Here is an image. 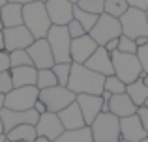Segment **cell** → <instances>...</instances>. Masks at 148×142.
<instances>
[{"label": "cell", "instance_id": "cell-1", "mask_svg": "<svg viewBox=\"0 0 148 142\" xmlns=\"http://www.w3.org/2000/svg\"><path fill=\"white\" fill-rule=\"evenodd\" d=\"M103 84L105 77L99 73L92 71L84 64H75L71 62V73H69L68 88L73 94H94L101 95L103 94Z\"/></svg>", "mask_w": 148, "mask_h": 142}, {"label": "cell", "instance_id": "cell-2", "mask_svg": "<svg viewBox=\"0 0 148 142\" xmlns=\"http://www.w3.org/2000/svg\"><path fill=\"white\" fill-rule=\"evenodd\" d=\"M23 24L32 32L34 39L47 36L53 22L49 19L47 7H45V4L41 0H36V2H30L23 6Z\"/></svg>", "mask_w": 148, "mask_h": 142}, {"label": "cell", "instance_id": "cell-3", "mask_svg": "<svg viewBox=\"0 0 148 142\" xmlns=\"http://www.w3.org/2000/svg\"><path fill=\"white\" fill-rule=\"evenodd\" d=\"M94 142H118L120 140V118L112 112H99L90 125Z\"/></svg>", "mask_w": 148, "mask_h": 142}, {"label": "cell", "instance_id": "cell-4", "mask_svg": "<svg viewBox=\"0 0 148 142\" xmlns=\"http://www.w3.org/2000/svg\"><path fill=\"white\" fill-rule=\"evenodd\" d=\"M111 58H112L114 75L118 77L122 82L130 84V82H133V80L141 79L143 66H141V62H139L137 54H130V52L114 51V52H111Z\"/></svg>", "mask_w": 148, "mask_h": 142}, {"label": "cell", "instance_id": "cell-5", "mask_svg": "<svg viewBox=\"0 0 148 142\" xmlns=\"http://www.w3.org/2000/svg\"><path fill=\"white\" fill-rule=\"evenodd\" d=\"M47 39L51 51L54 56V64H62V62H71V54H69V47H71V36H69L66 26H58L53 24L49 28Z\"/></svg>", "mask_w": 148, "mask_h": 142}, {"label": "cell", "instance_id": "cell-6", "mask_svg": "<svg viewBox=\"0 0 148 142\" xmlns=\"http://www.w3.org/2000/svg\"><path fill=\"white\" fill-rule=\"evenodd\" d=\"M90 37L99 45L103 47L109 39H114V37H120L122 36V26H120V19L112 17V15H107V13H101L96 21V24L92 26L90 32Z\"/></svg>", "mask_w": 148, "mask_h": 142}, {"label": "cell", "instance_id": "cell-7", "mask_svg": "<svg viewBox=\"0 0 148 142\" xmlns=\"http://www.w3.org/2000/svg\"><path fill=\"white\" fill-rule=\"evenodd\" d=\"M120 26H122V34L127 37H139V36H148V19L146 11L139 10V7L130 6L126 13L120 17Z\"/></svg>", "mask_w": 148, "mask_h": 142}, {"label": "cell", "instance_id": "cell-8", "mask_svg": "<svg viewBox=\"0 0 148 142\" xmlns=\"http://www.w3.org/2000/svg\"><path fill=\"white\" fill-rule=\"evenodd\" d=\"M75 97H77V94H73L68 86L56 84V86L40 90V97L38 99H41V101L45 103V107H47L49 112H60V110L66 109L69 103L75 101Z\"/></svg>", "mask_w": 148, "mask_h": 142}, {"label": "cell", "instance_id": "cell-9", "mask_svg": "<svg viewBox=\"0 0 148 142\" xmlns=\"http://www.w3.org/2000/svg\"><path fill=\"white\" fill-rule=\"evenodd\" d=\"M40 97L38 86H21L13 88L4 95V107L11 110H28L34 109V103Z\"/></svg>", "mask_w": 148, "mask_h": 142}, {"label": "cell", "instance_id": "cell-10", "mask_svg": "<svg viewBox=\"0 0 148 142\" xmlns=\"http://www.w3.org/2000/svg\"><path fill=\"white\" fill-rule=\"evenodd\" d=\"M34 41V36L25 24L4 28V51L11 52L17 49H28Z\"/></svg>", "mask_w": 148, "mask_h": 142}, {"label": "cell", "instance_id": "cell-11", "mask_svg": "<svg viewBox=\"0 0 148 142\" xmlns=\"http://www.w3.org/2000/svg\"><path fill=\"white\" fill-rule=\"evenodd\" d=\"M0 118H2L4 133H8V131H11L13 127L23 125V124H32V125H36L40 114H38L34 109H28V110H11V109L2 107V109H0Z\"/></svg>", "mask_w": 148, "mask_h": 142}, {"label": "cell", "instance_id": "cell-12", "mask_svg": "<svg viewBox=\"0 0 148 142\" xmlns=\"http://www.w3.org/2000/svg\"><path fill=\"white\" fill-rule=\"evenodd\" d=\"M28 54L32 58V64L36 69H49V67L54 66V56H53V51H51L49 43L45 37H38V39L32 41L28 49Z\"/></svg>", "mask_w": 148, "mask_h": 142}, {"label": "cell", "instance_id": "cell-13", "mask_svg": "<svg viewBox=\"0 0 148 142\" xmlns=\"http://www.w3.org/2000/svg\"><path fill=\"white\" fill-rule=\"evenodd\" d=\"M64 131L66 129H64V125H62V122H60L56 112H49L47 110V112L40 114V118L36 122V133L40 137H47L49 140H54Z\"/></svg>", "mask_w": 148, "mask_h": 142}, {"label": "cell", "instance_id": "cell-14", "mask_svg": "<svg viewBox=\"0 0 148 142\" xmlns=\"http://www.w3.org/2000/svg\"><path fill=\"white\" fill-rule=\"evenodd\" d=\"M73 6L75 4H71L69 0H47L45 2L51 22L58 26H66L73 19Z\"/></svg>", "mask_w": 148, "mask_h": 142}, {"label": "cell", "instance_id": "cell-15", "mask_svg": "<svg viewBox=\"0 0 148 142\" xmlns=\"http://www.w3.org/2000/svg\"><path fill=\"white\" fill-rule=\"evenodd\" d=\"M98 49V43L90 37V34H84L81 37H73L71 47H69V54H71V62L75 64H84L92 56V52Z\"/></svg>", "mask_w": 148, "mask_h": 142}, {"label": "cell", "instance_id": "cell-16", "mask_svg": "<svg viewBox=\"0 0 148 142\" xmlns=\"http://www.w3.org/2000/svg\"><path fill=\"white\" fill-rule=\"evenodd\" d=\"M77 105H79L81 112L84 116V124L90 125L96 120V116L101 112V105H103V97L94 94H77L75 97Z\"/></svg>", "mask_w": 148, "mask_h": 142}, {"label": "cell", "instance_id": "cell-17", "mask_svg": "<svg viewBox=\"0 0 148 142\" xmlns=\"http://www.w3.org/2000/svg\"><path fill=\"white\" fill-rule=\"evenodd\" d=\"M84 66L90 67L92 71L99 73L103 77H109V75H114V67H112V58H111V52H107L105 47H99L92 52V56L84 62Z\"/></svg>", "mask_w": 148, "mask_h": 142}, {"label": "cell", "instance_id": "cell-18", "mask_svg": "<svg viewBox=\"0 0 148 142\" xmlns=\"http://www.w3.org/2000/svg\"><path fill=\"white\" fill-rule=\"evenodd\" d=\"M148 135L146 129L143 127L141 120H139L137 114H131V116L120 118V139L130 140V142H139Z\"/></svg>", "mask_w": 148, "mask_h": 142}, {"label": "cell", "instance_id": "cell-19", "mask_svg": "<svg viewBox=\"0 0 148 142\" xmlns=\"http://www.w3.org/2000/svg\"><path fill=\"white\" fill-rule=\"evenodd\" d=\"M139 107L131 101V97L124 92V94H114L109 99V112H112L118 118H126L131 114H137Z\"/></svg>", "mask_w": 148, "mask_h": 142}, {"label": "cell", "instance_id": "cell-20", "mask_svg": "<svg viewBox=\"0 0 148 142\" xmlns=\"http://www.w3.org/2000/svg\"><path fill=\"white\" fill-rule=\"evenodd\" d=\"M58 118H60L62 125H64V129H81L84 127V116L83 112H81L79 105H77V101L69 103L66 109H62L60 112H56Z\"/></svg>", "mask_w": 148, "mask_h": 142}, {"label": "cell", "instance_id": "cell-21", "mask_svg": "<svg viewBox=\"0 0 148 142\" xmlns=\"http://www.w3.org/2000/svg\"><path fill=\"white\" fill-rule=\"evenodd\" d=\"M11 80H13V88H21V86H36V77L38 69L34 66H19V67H11Z\"/></svg>", "mask_w": 148, "mask_h": 142}, {"label": "cell", "instance_id": "cell-22", "mask_svg": "<svg viewBox=\"0 0 148 142\" xmlns=\"http://www.w3.org/2000/svg\"><path fill=\"white\" fill-rule=\"evenodd\" d=\"M0 15H2V24L4 28H11V26L23 24V6L15 2H6L0 7Z\"/></svg>", "mask_w": 148, "mask_h": 142}, {"label": "cell", "instance_id": "cell-23", "mask_svg": "<svg viewBox=\"0 0 148 142\" xmlns=\"http://www.w3.org/2000/svg\"><path fill=\"white\" fill-rule=\"evenodd\" d=\"M126 94L130 95L131 101L137 107H143L148 99V86L145 84L143 79H137V80H133V82L126 84Z\"/></svg>", "mask_w": 148, "mask_h": 142}, {"label": "cell", "instance_id": "cell-24", "mask_svg": "<svg viewBox=\"0 0 148 142\" xmlns=\"http://www.w3.org/2000/svg\"><path fill=\"white\" fill-rule=\"evenodd\" d=\"M53 142H94L92 139V131L88 125L81 129H66L58 139H54Z\"/></svg>", "mask_w": 148, "mask_h": 142}, {"label": "cell", "instance_id": "cell-25", "mask_svg": "<svg viewBox=\"0 0 148 142\" xmlns=\"http://www.w3.org/2000/svg\"><path fill=\"white\" fill-rule=\"evenodd\" d=\"M38 137L36 133V125L32 124H23L13 127L11 131L6 133V139L10 142H17V140H26V142H34V139Z\"/></svg>", "mask_w": 148, "mask_h": 142}, {"label": "cell", "instance_id": "cell-26", "mask_svg": "<svg viewBox=\"0 0 148 142\" xmlns=\"http://www.w3.org/2000/svg\"><path fill=\"white\" fill-rule=\"evenodd\" d=\"M98 17H99V15L90 13V11H84V10H81L79 6H73V19H75V21H79L86 32H90V30H92V26L96 24Z\"/></svg>", "mask_w": 148, "mask_h": 142}, {"label": "cell", "instance_id": "cell-27", "mask_svg": "<svg viewBox=\"0 0 148 142\" xmlns=\"http://www.w3.org/2000/svg\"><path fill=\"white\" fill-rule=\"evenodd\" d=\"M127 7H130L127 0H105L103 13H107V15H112V17L120 19L124 13H126V10H127Z\"/></svg>", "mask_w": 148, "mask_h": 142}, {"label": "cell", "instance_id": "cell-28", "mask_svg": "<svg viewBox=\"0 0 148 142\" xmlns=\"http://www.w3.org/2000/svg\"><path fill=\"white\" fill-rule=\"evenodd\" d=\"M58 80H56V75L53 73V69H38V77H36V86L38 90H45V88H51V86H56Z\"/></svg>", "mask_w": 148, "mask_h": 142}, {"label": "cell", "instance_id": "cell-29", "mask_svg": "<svg viewBox=\"0 0 148 142\" xmlns=\"http://www.w3.org/2000/svg\"><path fill=\"white\" fill-rule=\"evenodd\" d=\"M10 54V66L11 67H19V66H34L32 58H30L28 51L26 49H17V51H11L8 52ZM10 67V69H11Z\"/></svg>", "mask_w": 148, "mask_h": 142}, {"label": "cell", "instance_id": "cell-30", "mask_svg": "<svg viewBox=\"0 0 148 142\" xmlns=\"http://www.w3.org/2000/svg\"><path fill=\"white\" fill-rule=\"evenodd\" d=\"M53 73L56 75V80L60 86H68V80H69V73H71V62H62V64H54Z\"/></svg>", "mask_w": 148, "mask_h": 142}, {"label": "cell", "instance_id": "cell-31", "mask_svg": "<svg viewBox=\"0 0 148 142\" xmlns=\"http://www.w3.org/2000/svg\"><path fill=\"white\" fill-rule=\"evenodd\" d=\"M103 90L111 92L112 95L114 94H124V92H126V82H122L116 75H109V77H105Z\"/></svg>", "mask_w": 148, "mask_h": 142}, {"label": "cell", "instance_id": "cell-32", "mask_svg": "<svg viewBox=\"0 0 148 142\" xmlns=\"http://www.w3.org/2000/svg\"><path fill=\"white\" fill-rule=\"evenodd\" d=\"M75 6H79L81 10H84V11H90V13L101 15V13H103L105 0H79Z\"/></svg>", "mask_w": 148, "mask_h": 142}, {"label": "cell", "instance_id": "cell-33", "mask_svg": "<svg viewBox=\"0 0 148 142\" xmlns=\"http://www.w3.org/2000/svg\"><path fill=\"white\" fill-rule=\"evenodd\" d=\"M137 43H135L133 37H127V36H120L118 37V51L120 52H130V54H137Z\"/></svg>", "mask_w": 148, "mask_h": 142}, {"label": "cell", "instance_id": "cell-34", "mask_svg": "<svg viewBox=\"0 0 148 142\" xmlns=\"http://www.w3.org/2000/svg\"><path fill=\"white\" fill-rule=\"evenodd\" d=\"M13 90V80H11V73L10 69L8 71H2L0 73V94L6 95L8 92Z\"/></svg>", "mask_w": 148, "mask_h": 142}, {"label": "cell", "instance_id": "cell-35", "mask_svg": "<svg viewBox=\"0 0 148 142\" xmlns=\"http://www.w3.org/2000/svg\"><path fill=\"white\" fill-rule=\"evenodd\" d=\"M66 28H68V32H69V36H71V39H73V37H81V36H84V34H88L86 30L83 28V24H81L79 21H75V19H71V21L66 24Z\"/></svg>", "mask_w": 148, "mask_h": 142}, {"label": "cell", "instance_id": "cell-36", "mask_svg": "<svg viewBox=\"0 0 148 142\" xmlns=\"http://www.w3.org/2000/svg\"><path fill=\"white\" fill-rule=\"evenodd\" d=\"M137 58H139V62H141V66H143V71L148 73V43L145 47L137 49Z\"/></svg>", "mask_w": 148, "mask_h": 142}, {"label": "cell", "instance_id": "cell-37", "mask_svg": "<svg viewBox=\"0 0 148 142\" xmlns=\"http://www.w3.org/2000/svg\"><path fill=\"white\" fill-rule=\"evenodd\" d=\"M137 116H139V120H141L143 127H145L146 133H148V107L146 105H143V107L137 109Z\"/></svg>", "mask_w": 148, "mask_h": 142}, {"label": "cell", "instance_id": "cell-38", "mask_svg": "<svg viewBox=\"0 0 148 142\" xmlns=\"http://www.w3.org/2000/svg\"><path fill=\"white\" fill-rule=\"evenodd\" d=\"M10 54L6 51H0V73L2 71H8L10 69Z\"/></svg>", "mask_w": 148, "mask_h": 142}, {"label": "cell", "instance_id": "cell-39", "mask_svg": "<svg viewBox=\"0 0 148 142\" xmlns=\"http://www.w3.org/2000/svg\"><path fill=\"white\" fill-rule=\"evenodd\" d=\"M105 49H107V52H114V51H118V37H114V39H109L107 43L103 45Z\"/></svg>", "mask_w": 148, "mask_h": 142}, {"label": "cell", "instance_id": "cell-40", "mask_svg": "<svg viewBox=\"0 0 148 142\" xmlns=\"http://www.w3.org/2000/svg\"><path fill=\"white\" fill-rule=\"evenodd\" d=\"M127 4L133 7H139V10H146L148 7V0H127Z\"/></svg>", "mask_w": 148, "mask_h": 142}, {"label": "cell", "instance_id": "cell-41", "mask_svg": "<svg viewBox=\"0 0 148 142\" xmlns=\"http://www.w3.org/2000/svg\"><path fill=\"white\" fill-rule=\"evenodd\" d=\"M34 110H36L38 114H43V112H47V107H45V103L41 101V99H38V101L34 103Z\"/></svg>", "mask_w": 148, "mask_h": 142}, {"label": "cell", "instance_id": "cell-42", "mask_svg": "<svg viewBox=\"0 0 148 142\" xmlns=\"http://www.w3.org/2000/svg\"><path fill=\"white\" fill-rule=\"evenodd\" d=\"M135 43H137V47H145V45L148 43V36H139V37H135Z\"/></svg>", "mask_w": 148, "mask_h": 142}, {"label": "cell", "instance_id": "cell-43", "mask_svg": "<svg viewBox=\"0 0 148 142\" xmlns=\"http://www.w3.org/2000/svg\"><path fill=\"white\" fill-rule=\"evenodd\" d=\"M8 2H15V4H21V6H25V4H30V2H36V0H8Z\"/></svg>", "mask_w": 148, "mask_h": 142}, {"label": "cell", "instance_id": "cell-44", "mask_svg": "<svg viewBox=\"0 0 148 142\" xmlns=\"http://www.w3.org/2000/svg\"><path fill=\"white\" fill-rule=\"evenodd\" d=\"M34 142H53V140H49L47 137H40V135H38L36 139H34Z\"/></svg>", "mask_w": 148, "mask_h": 142}, {"label": "cell", "instance_id": "cell-45", "mask_svg": "<svg viewBox=\"0 0 148 142\" xmlns=\"http://www.w3.org/2000/svg\"><path fill=\"white\" fill-rule=\"evenodd\" d=\"M0 51H4V30H0Z\"/></svg>", "mask_w": 148, "mask_h": 142}, {"label": "cell", "instance_id": "cell-46", "mask_svg": "<svg viewBox=\"0 0 148 142\" xmlns=\"http://www.w3.org/2000/svg\"><path fill=\"white\" fill-rule=\"evenodd\" d=\"M8 139H6V133H0V142H6Z\"/></svg>", "mask_w": 148, "mask_h": 142}, {"label": "cell", "instance_id": "cell-47", "mask_svg": "<svg viewBox=\"0 0 148 142\" xmlns=\"http://www.w3.org/2000/svg\"><path fill=\"white\" fill-rule=\"evenodd\" d=\"M4 107V94H0V109Z\"/></svg>", "mask_w": 148, "mask_h": 142}, {"label": "cell", "instance_id": "cell-48", "mask_svg": "<svg viewBox=\"0 0 148 142\" xmlns=\"http://www.w3.org/2000/svg\"><path fill=\"white\" fill-rule=\"evenodd\" d=\"M143 80H145V84H146V86H148V73H146L145 77H143Z\"/></svg>", "mask_w": 148, "mask_h": 142}, {"label": "cell", "instance_id": "cell-49", "mask_svg": "<svg viewBox=\"0 0 148 142\" xmlns=\"http://www.w3.org/2000/svg\"><path fill=\"white\" fill-rule=\"evenodd\" d=\"M0 30H4V24H2V15H0Z\"/></svg>", "mask_w": 148, "mask_h": 142}, {"label": "cell", "instance_id": "cell-50", "mask_svg": "<svg viewBox=\"0 0 148 142\" xmlns=\"http://www.w3.org/2000/svg\"><path fill=\"white\" fill-rule=\"evenodd\" d=\"M0 133H4V127H2V118H0Z\"/></svg>", "mask_w": 148, "mask_h": 142}, {"label": "cell", "instance_id": "cell-51", "mask_svg": "<svg viewBox=\"0 0 148 142\" xmlns=\"http://www.w3.org/2000/svg\"><path fill=\"white\" fill-rule=\"evenodd\" d=\"M6 2H8V0H0V7H2V6H4Z\"/></svg>", "mask_w": 148, "mask_h": 142}, {"label": "cell", "instance_id": "cell-52", "mask_svg": "<svg viewBox=\"0 0 148 142\" xmlns=\"http://www.w3.org/2000/svg\"><path fill=\"white\" fill-rule=\"evenodd\" d=\"M139 142H148V137H145V139H143V140H139Z\"/></svg>", "mask_w": 148, "mask_h": 142}, {"label": "cell", "instance_id": "cell-53", "mask_svg": "<svg viewBox=\"0 0 148 142\" xmlns=\"http://www.w3.org/2000/svg\"><path fill=\"white\" fill-rule=\"evenodd\" d=\"M69 2H71V4H77V2H79V0H69Z\"/></svg>", "mask_w": 148, "mask_h": 142}, {"label": "cell", "instance_id": "cell-54", "mask_svg": "<svg viewBox=\"0 0 148 142\" xmlns=\"http://www.w3.org/2000/svg\"><path fill=\"white\" fill-rule=\"evenodd\" d=\"M118 142H130V140H124V139H120V140H118Z\"/></svg>", "mask_w": 148, "mask_h": 142}, {"label": "cell", "instance_id": "cell-55", "mask_svg": "<svg viewBox=\"0 0 148 142\" xmlns=\"http://www.w3.org/2000/svg\"><path fill=\"white\" fill-rule=\"evenodd\" d=\"M145 11H146V19H148V7H146V10H145Z\"/></svg>", "mask_w": 148, "mask_h": 142}, {"label": "cell", "instance_id": "cell-56", "mask_svg": "<svg viewBox=\"0 0 148 142\" xmlns=\"http://www.w3.org/2000/svg\"><path fill=\"white\" fill-rule=\"evenodd\" d=\"M145 105H146V107H148V99H146V103H145Z\"/></svg>", "mask_w": 148, "mask_h": 142}, {"label": "cell", "instance_id": "cell-57", "mask_svg": "<svg viewBox=\"0 0 148 142\" xmlns=\"http://www.w3.org/2000/svg\"><path fill=\"white\" fill-rule=\"evenodd\" d=\"M41 2H43V4H45V2H47V0H41Z\"/></svg>", "mask_w": 148, "mask_h": 142}, {"label": "cell", "instance_id": "cell-58", "mask_svg": "<svg viewBox=\"0 0 148 142\" xmlns=\"http://www.w3.org/2000/svg\"><path fill=\"white\" fill-rule=\"evenodd\" d=\"M6 142H10V140H6Z\"/></svg>", "mask_w": 148, "mask_h": 142}, {"label": "cell", "instance_id": "cell-59", "mask_svg": "<svg viewBox=\"0 0 148 142\" xmlns=\"http://www.w3.org/2000/svg\"><path fill=\"white\" fill-rule=\"evenodd\" d=\"M146 137H148V135H146Z\"/></svg>", "mask_w": 148, "mask_h": 142}]
</instances>
